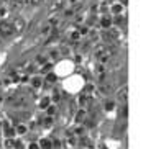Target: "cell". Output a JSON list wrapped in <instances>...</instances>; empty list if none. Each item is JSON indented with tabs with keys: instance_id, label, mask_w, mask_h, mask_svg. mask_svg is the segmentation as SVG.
I'll return each instance as SVG.
<instances>
[{
	"instance_id": "5",
	"label": "cell",
	"mask_w": 156,
	"mask_h": 149,
	"mask_svg": "<svg viewBox=\"0 0 156 149\" xmlns=\"http://www.w3.org/2000/svg\"><path fill=\"white\" fill-rule=\"evenodd\" d=\"M22 7H23L22 0H10V10L18 12V10H22Z\"/></svg>"
},
{
	"instance_id": "22",
	"label": "cell",
	"mask_w": 156,
	"mask_h": 149,
	"mask_svg": "<svg viewBox=\"0 0 156 149\" xmlns=\"http://www.w3.org/2000/svg\"><path fill=\"white\" fill-rule=\"evenodd\" d=\"M28 149H40V144H36V143H30Z\"/></svg>"
},
{
	"instance_id": "16",
	"label": "cell",
	"mask_w": 156,
	"mask_h": 149,
	"mask_svg": "<svg viewBox=\"0 0 156 149\" xmlns=\"http://www.w3.org/2000/svg\"><path fill=\"white\" fill-rule=\"evenodd\" d=\"M43 121H44V123H43V126H44V128H51V126H53V116L44 118Z\"/></svg>"
},
{
	"instance_id": "18",
	"label": "cell",
	"mask_w": 156,
	"mask_h": 149,
	"mask_svg": "<svg viewBox=\"0 0 156 149\" xmlns=\"http://www.w3.org/2000/svg\"><path fill=\"white\" fill-rule=\"evenodd\" d=\"M79 100H81V103H82V105H89V103H90L89 95H81V99H79Z\"/></svg>"
},
{
	"instance_id": "27",
	"label": "cell",
	"mask_w": 156,
	"mask_h": 149,
	"mask_svg": "<svg viewBox=\"0 0 156 149\" xmlns=\"http://www.w3.org/2000/svg\"><path fill=\"white\" fill-rule=\"evenodd\" d=\"M0 102H2V95H0Z\"/></svg>"
},
{
	"instance_id": "19",
	"label": "cell",
	"mask_w": 156,
	"mask_h": 149,
	"mask_svg": "<svg viewBox=\"0 0 156 149\" xmlns=\"http://www.w3.org/2000/svg\"><path fill=\"white\" fill-rule=\"evenodd\" d=\"M113 106H115V103H113V102H105V110H107V112L113 110Z\"/></svg>"
},
{
	"instance_id": "23",
	"label": "cell",
	"mask_w": 156,
	"mask_h": 149,
	"mask_svg": "<svg viewBox=\"0 0 156 149\" xmlns=\"http://www.w3.org/2000/svg\"><path fill=\"white\" fill-rule=\"evenodd\" d=\"M59 99H61L59 92H54V97H53V100H54V102H58V100H59Z\"/></svg>"
},
{
	"instance_id": "9",
	"label": "cell",
	"mask_w": 156,
	"mask_h": 149,
	"mask_svg": "<svg viewBox=\"0 0 156 149\" xmlns=\"http://www.w3.org/2000/svg\"><path fill=\"white\" fill-rule=\"evenodd\" d=\"M27 131H28V128L25 126V125H22V123L15 126V133H16V134H25Z\"/></svg>"
},
{
	"instance_id": "7",
	"label": "cell",
	"mask_w": 156,
	"mask_h": 149,
	"mask_svg": "<svg viewBox=\"0 0 156 149\" xmlns=\"http://www.w3.org/2000/svg\"><path fill=\"white\" fill-rule=\"evenodd\" d=\"M100 25H102V28L108 29V28L112 26V18H110V16H107V15L102 16V20H100Z\"/></svg>"
},
{
	"instance_id": "14",
	"label": "cell",
	"mask_w": 156,
	"mask_h": 149,
	"mask_svg": "<svg viewBox=\"0 0 156 149\" xmlns=\"http://www.w3.org/2000/svg\"><path fill=\"white\" fill-rule=\"evenodd\" d=\"M51 31H53V26H51V25H46L44 28H41V35H43V36H48Z\"/></svg>"
},
{
	"instance_id": "11",
	"label": "cell",
	"mask_w": 156,
	"mask_h": 149,
	"mask_svg": "<svg viewBox=\"0 0 156 149\" xmlns=\"http://www.w3.org/2000/svg\"><path fill=\"white\" fill-rule=\"evenodd\" d=\"M122 10H123V5H120V3H115L112 7V13H115V15H120Z\"/></svg>"
},
{
	"instance_id": "10",
	"label": "cell",
	"mask_w": 156,
	"mask_h": 149,
	"mask_svg": "<svg viewBox=\"0 0 156 149\" xmlns=\"http://www.w3.org/2000/svg\"><path fill=\"white\" fill-rule=\"evenodd\" d=\"M40 149H53V143L49 139H43L40 143Z\"/></svg>"
},
{
	"instance_id": "4",
	"label": "cell",
	"mask_w": 156,
	"mask_h": 149,
	"mask_svg": "<svg viewBox=\"0 0 156 149\" xmlns=\"http://www.w3.org/2000/svg\"><path fill=\"white\" fill-rule=\"evenodd\" d=\"M62 7H64V0H53V2L49 3L48 10L51 12V13H54V12H59Z\"/></svg>"
},
{
	"instance_id": "21",
	"label": "cell",
	"mask_w": 156,
	"mask_h": 149,
	"mask_svg": "<svg viewBox=\"0 0 156 149\" xmlns=\"http://www.w3.org/2000/svg\"><path fill=\"white\" fill-rule=\"evenodd\" d=\"M13 149H23V143L22 141H15V147Z\"/></svg>"
},
{
	"instance_id": "25",
	"label": "cell",
	"mask_w": 156,
	"mask_h": 149,
	"mask_svg": "<svg viewBox=\"0 0 156 149\" xmlns=\"http://www.w3.org/2000/svg\"><path fill=\"white\" fill-rule=\"evenodd\" d=\"M2 2H3V3H5V2H10V0H2Z\"/></svg>"
},
{
	"instance_id": "15",
	"label": "cell",
	"mask_w": 156,
	"mask_h": 149,
	"mask_svg": "<svg viewBox=\"0 0 156 149\" xmlns=\"http://www.w3.org/2000/svg\"><path fill=\"white\" fill-rule=\"evenodd\" d=\"M49 105V99L48 97H43V99L40 100V108H43V110H46V106Z\"/></svg>"
},
{
	"instance_id": "2",
	"label": "cell",
	"mask_w": 156,
	"mask_h": 149,
	"mask_svg": "<svg viewBox=\"0 0 156 149\" xmlns=\"http://www.w3.org/2000/svg\"><path fill=\"white\" fill-rule=\"evenodd\" d=\"M12 28H13V35H22L25 31V28H27V23H25V20L22 16H16V18L12 21Z\"/></svg>"
},
{
	"instance_id": "12",
	"label": "cell",
	"mask_w": 156,
	"mask_h": 149,
	"mask_svg": "<svg viewBox=\"0 0 156 149\" xmlns=\"http://www.w3.org/2000/svg\"><path fill=\"white\" fill-rule=\"evenodd\" d=\"M3 146H5L7 149H13V147H15V139H12V138L5 139V143H3Z\"/></svg>"
},
{
	"instance_id": "3",
	"label": "cell",
	"mask_w": 156,
	"mask_h": 149,
	"mask_svg": "<svg viewBox=\"0 0 156 149\" xmlns=\"http://www.w3.org/2000/svg\"><path fill=\"white\" fill-rule=\"evenodd\" d=\"M117 100L122 102L123 105L126 103V100H128V87H126V85H123V87L117 92Z\"/></svg>"
},
{
	"instance_id": "8",
	"label": "cell",
	"mask_w": 156,
	"mask_h": 149,
	"mask_svg": "<svg viewBox=\"0 0 156 149\" xmlns=\"http://www.w3.org/2000/svg\"><path fill=\"white\" fill-rule=\"evenodd\" d=\"M81 36H82L81 31H79V29H74V31L69 35V40L71 41H79V40H81Z\"/></svg>"
},
{
	"instance_id": "1",
	"label": "cell",
	"mask_w": 156,
	"mask_h": 149,
	"mask_svg": "<svg viewBox=\"0 0 156 149\" xmlns=\"http://www.w3.org/2000/svg\"><path fill=\"white\" fill-rule=\"evenodd\" d=\"M0 36L2 38H10L13 36V28H12V23L7 20L0 21Z\"/></svg>"
},
{
	"instance_id": "20",
	"label": "cell",
	"mask_w": 156,
	"mask_h": 149,
	"mask_svg": "<svg viewBox=\"0 0 156 149\" xmlns=\"http://www.w3.org/2000/svg\"><path fill=\"white\" fill-rule=\"evenodd\" d=\"M28 3L33 5V7H38V5H41V3H43V0H28Z\"/></svg>"
},
{
	"instance_id": "26",
	"label": "cell",
	"mask_w": 156,
	"mask_h": 149,
	"mask_svg": "<svg viewBox=\"0 0 156 149\" xmlns=\"http://www.w3.org/2000/svg\"><path fill=\"white\" fill-rule=\"evenodd\" d=\"M0 149H2V143H0Z\"/></svg>"
},
{
	"instance_id": "13",
	"label": "cell",
	"mask_w": 156,
	"mask_h": 149,
	"mask_svg": "<svg viewBox=\"0 0 156 149\" xmlns=\"http://www.w3.org/2000/svg\"><path fill=\"white\" fill-rule=\"evenodd\" d=\"M5 133H7V138H13V136L16 134L15 133V128H10V126H7V125H5Z\"/></svg>"
},
{
	"instance_id": "17",
	"label": "cell",
	"mask_w": 156,
	"mask_h": 149,
	"mask_svg": "<svg viewBox=\"0 0 156 149\" xmlns=\"http://www.w3.org/2000/svg\"><path fill=\"white\" fill-rule=\"evenodd\" d=\"M46 112H48V116H53V115L56 113V106L48 105V106H46Z\"/></svg>"
},
{
	"instance_id": "6",
	"label": "cell",
	"mask_w": 156,
	"mask_h": 149,
	"mask_svg": "<svg viewBox=\"0 0 156 149\" xmlns=\"http://www.w3.org/2000/svg\"><path fill=\"white\" fill-rule=\"evenodd\" d=\"M43 77H40V75H36V77H33L31 79V87L33 88H40V87H43Z\"/></svg>"
},
{
	"instance_id": "24",
	"label": "cell",
	"mask_w": 156,
	"mask_h": 149,
	"mask_svg": "<svg viewBox=\"0 0 156 149\" xmlns=\"http://www.w3.org/2000/svg\"><path fill=\"white\" fill-rule=\"evenodd\" d=\"M48 80H54V74H48V77H46Z\"/></svg>"
}]
</instances>
